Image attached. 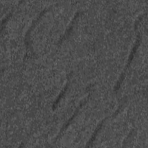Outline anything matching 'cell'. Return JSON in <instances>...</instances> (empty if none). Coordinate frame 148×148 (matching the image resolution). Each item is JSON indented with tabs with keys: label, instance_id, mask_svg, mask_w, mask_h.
<instances>
[{
	"label": "cell",
	"instance_id": "cell-1",
	"mask_svg": "<svg viewBox=\"0 0 148 148\" xmlns=\"http://www.w3.org/2000/svg\"><path fill=\"white\" fill-rule=\"evenodd\" d=\"M140 34L139 32H138V34H137V37H136V42H135V44L134 45V46L133 47L132 49V51L131 52V54H130V56H129V58L128 60V62L127 63V65L125 66V67L124 68V71L122 73L120 79H119V81L117 82V85L114 88V91H118V90L119 89L120 87V85L122 83V82L124 80V75H125V73L127 71V69H128V68L129 67V66L130 65V64L131 63L133 58H134V55L136 53V51L139 45V43H140Z\"/></svg>",
	"mask_w": 148,
	"mask_h": 148
},
{
	"label": "cell",
	"instance_id": "cell-2",
	"mask_svg": "<svg viewBox=\"0 0 148 148\" xmlns=\"http://www.w3.org/2000/svg\"><path fill=\"white\" fill-rule=\"evenodd\" d=\"M87 100H86V101H84L83 102H82L80 105H79V106L76 109V110H75V112H74V114L70 117V119L68 120V121L66 122V123L65 124H64V126H63V127L61 128V131H60V132H59V134H58V136L56 137V141L58 139V138L60 137V134H61L62 132H63V131L64 130H65L67 127H68V126L69 125V124L72 122V121L73 120V119L76 117V116L77 115V113L79 112V110H80V109L81 108V107L82 106H83V105L86 102V101H87Z\"/></svg>",
	"mask_w": 148,
	"mask_h": 148
},
{
	"label": "cell",
	"instance_id": "cell-3",
	"mask_svg": "<svg viewBox=\"0 0 148 148\" xmlns=\"http://www.w3.org/2000/svg\"><path fill=\"white\" fill-rule=\"evenodd\" d=\"M47 10V9H44V10L40 13V14H39V16H38V17L34 21V22H33L32 25L31 26V27L29 28V29L27 31V34H26V35H25V43L26 46H27L28 48V46H29V39H28V38H29V34H30V33H31V31L32 29L35 27V25L36 24V23H38V21H39V19L42 17V16L43 15V14L45 13V12H46Z\"/></svg>",
	"mask_w": 148,
	"mask_h": 148
},
{
	"label": "cell",
	"instance_id": "cell-4",
	"mask_svg": "<svg viewBox=\"0 0 148 148\" xmlns=\"http://www.w3.org/2000/svg\"><path fill=\"white\" fill-rule=\"evenodd\" d=\"M109 117V116L105 117V119H103L101 121V123L98 124V125L97 126V128L95 129V131L94 132V133H93V134H92V135L91 138H90V140L88 141V142L87 145L86 146V147H89V146H90V144H91V143L94 142V140H95V137H96V136H97V135L98 132H99V131L100 130V129H101V127L102 126V125H103V123H104V122L105 121V120H106L107 119H108Z\"/></svg>",
	"mask_w": 148,
	"mask_h": 148
},
{
	"label": "cell",
	"instance_id": "cell-5",
	"mask_svg": "<svg viewBox=\"0 0 148 148\" xmlns=\"http://www.w3.org/2000/svg\"><path fill=\"white\" fill-rule=\"evenodd\" d=\"M68 83H66V84L65 85V86L64 90L61 91V92H60V95L58 96L57 99L55 101V102H54V103H53V109H55L56 106L58 104V103L59 102V101H60V99L62 98V97L64 96V95L65 94V92H66V90H67V88H68Z\"/></svg>",
	"mask_w": 148,
	"mask_h": 148
}]
</instances>
